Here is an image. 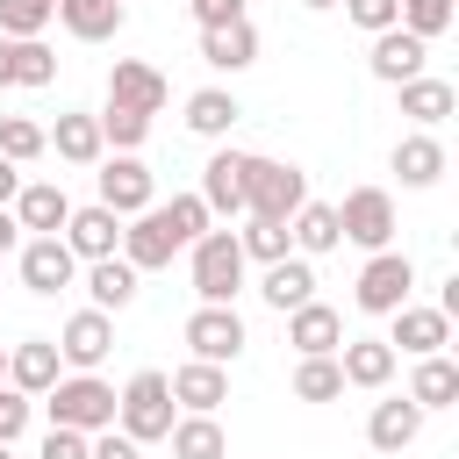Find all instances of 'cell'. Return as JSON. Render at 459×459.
Wrapping results in <instances>:
<instances>
[{"label": "cell", "mask_w": 459, "mask_h": 459, "mask_svg": "<svg viewBox=\"0 0 459 459\" xmlns=\"http://www.w3.org/2000/svg\"><path fill=\"white\" fill-rule=\"evenodd\" d=\"M172 423H179V409H172L165 373H158V366L129 373V387L115 394V430H122L129 445H165V430H172Z\"/></svg>", "instance_id": "cell-1"}, {"label": "cell", "mask_w": 459, "mask_h": 459, "mask_svg": "<svg viewBox=\"0 0 459 459\" xmlns=\"http://www.w3.org/2000/svg\"><path fill=\"white\" fill-rule=\"evenodd\" d=\"M43 409H50L57 430H86V437L115 430V387L100 373H57V387L43 394Z\"/></svg>", "instance_id": "cell-2"}, {"label": "cell", "mask_w": 459, "mask_h": 459, "mask_svg": "<svg viewBox=\"0 0 459 459\" xmlns=\"http://www.w3.org/2000/svg\"><path fill=\"white\" fill-rule=\"evenodd\" d=\"M186 280L201 301H237L244 287V251H237V230H208L186 244Z\"/></svg>", "instance_id": "cell-3"}, {"label": "cell", "mask_w": 459, "mask_h": 459, "mask_svg": "<svg viewBox=\"0 0 459 459\" xmlns=\"http://www.w3.org/2000/svg\"><path fill=\"white\" fill-rule=\"evenodd\" d=\"M337 208V237L359 244V251H394V194L387 186H351Z\"/></svg>", "instance_id": "cell-4"}, {"label": "cell", "mask_w": 459, "mask_h": 459, "mask_svg": "<svg viewBox=\"0 0 459 459\" xmlns=\"http://www.w3.org/2000/svg\"><path fill=\"white\" fill-rule=\"evenodd\" d=\"M308 201V172L301 165H280V158H251V194H244V215L258 222H294V208Z\"/></svg>", "instance_id": "cell-5"}, {"label": "cell", "mask_w": 459, "mask_h": 459, "mask_svg": "<svg viewBox=\"0 0 459 459\" xmlns=\"http://www.w3.org/2000/svg\"><path fill=\"white\" fill-rule=\"evenodd\" d=\"M409 294H416L409 251H366V265H359V280H351V301H359L366 316H394Z\"/></svg>", "instance_id": "cell-6"}, {"label": "cell", "mask_w": 459, "mask_h": 459, "mask_svg": "<svg viewBox=\"0 0 459 459\" xmlns=\"http://www.w3.org/2000/svg\"><path fill=\"white\" fill-rule=\"evenodd\" d=\"M244 344H251V330H244L237 301H201V308L186 316V351H194V359H208V366H237Z\"/></svg>", "instance_id": "cell-7"}, {"label": "cell", "mask_w": 459, "mask_h": 459, "mask_svg": "<svg viewBox=\"0 0 459 459\" xmlns=\"http://www.w3.org/2000/svg\"><path fill=\"white\" fill-rule=\"evenodd\" d=\"M93 179H100V208H115L122 222H129V215H143V208H158V201H151V194H158V186H151V165H143V158H129V151L100 158V172H93Z\"/></svg>", "instance_id": "cell-8"}, {"label": "cell", "mask_w": 459, "mask_h": 459, "mask_svg": "<svg viewBox=\"0 0 459 459\" xmlns=\"http://www.w3.org/2000/svg\"><path fill=\"white\" fill-rule=\"evenodd\" d=\"M50 344H57V359H65L72 373H100V359L115 351V316L79 308V316H65V330H57Z\"/></svg>", "instance_id": "cell-9"}, {"label": "cell", "mask_w": 459, "mask_h": 459, "mask_svg": "<svg viewBox=\"0 0 459 459\" xmlns=\"http://www.w3.org/2000/svg\"><path fill=\"white\" fill-rule=\"evenodd\" d=\"M165 100H172V86H165V72H158V65H143V57H115V65H108V108L158 115Z\"/></svg>", "instance_id": "cell-10"}, {"label": "cell", "mask_w": 459, "mask_h": 459, "mask_svg": "<svg viewBox=\"0 0 459 459\" xmlns=\"http://www.w3.org/2000/svg\"><path fill=\"white\" fill-rule=\"evenodd\" d=\"M201 201H208V215H244V194H251V151H215L208 165H201V186H194Z\"/></svg>", "instance_id": "cell-11"}, {"label": "cell", "mask_w": 459, "mask_h": 459, "mask_svg": "<svg viewBox=\"0 0 459 459\" xmlns=\"http://www.w3.org/2000/svg\"><path fill=\"white\" fill-rule=\"evenodd\" d=\"M57 237H65V251H72L79 265H93V258H115V251H122V215H115V208H100V201H86V208H72V215H65V230H57Z\"/></svg>", "instance_id": "cell-12"}, {"label": "cell", "mask_w": 459, "mask_h": 459, "mask_svg": "<svg viewBox=\"0 0 459 459\" xmlns=\"http://www.w3.org/2000/svg\"><path fill=\"white\" fill-rule=\"evenodd\" d=\"M14 258H22V287H29V294H43V301H50V294H65V287L79 280V258L65 251V237H22V251H14Z\"/></svg>", "instance_id": "cell-13"}, {"label": "cell", "mask_w": 459, "mask_h": 459, "mask_svg": "<svg viewBox=\"0 0 459 459\" xmlns=\"http://www.w3.org/2000/svg\"><path fill=\"white\" fill-rule=\"evenodd\" d=\"M387 323H394V330H387V351H394V359H402V351H409V359H430V351H445V344H452V316H445V308L402 301Z\"/></svg>", "instance_id": "cell-14"}, {"label": "cell", "mask_w": 459, "mask_h": 459, "mask_svg": "<svg viewBox=\"0 0 459 459\" xmlns=\"http://www.w3.org/2000/svg\"><path fill=\"white\" fill-rule=\"evenodd\" d=\"M165 387H172V409H186V416H215V409L230 402V366L186 359V366L165 373Z\"/></svg>", "instance_id": "cell-15"}, {"label": "cell", "mask_w": 459, "mask_h": 459, "mask_svg": "<svg viewBox=\"0 0 459 459\" xmlns=\"http://www.w3.org/2000/svg\"><path fill=\"white\" fill-rule=\"evenodd\" d=\"M57 373H65V359H57L50 337H22V344H7V387H14V394L43 402V394L57 387Z\"/></svg>", "instance_id": "cell-16"}, {"label": "cell", "mask_w": 459, "mask_h": 459, "mask_svg": "<svg viewBox=\"0 0 459 459\" xmlns=\"http://www.w3.org/2000/svg\"><path fill=\"white\" fill-rule=\"evenodd\" d=\"M122 265H136V273H158V265H172L179 258V244H172V230H165V215L158 208H143V215H129L122 222V251H115Z\"/></svg>", "instance_id": "cell-17"}, {"label": "cell", "mask_w": 459, "mask_h": 459, "mask_svg": "<svg viewBox=\"0 0 459 459\" xmlns=\"http://www.w3.org/2000/svg\"><path fill=\"white\" fill-rule=\"evenodd\" d=\"M423 57H430V43H416V36L394 22V29H380V36H373L366 72H373L380 86H402V79H416V72H423Z\"/></svg>", "instance_id": "cell-18"}, {"label": "cell", "mask_w": 459, "mask_h": 459, "mask_svg": "<svg viewBox=\"0 0 459 459\" xmlns=\"http://www.w3.org/2000/svg\"><path fill=\"white\" fill-rule=\"evenodd\" d=\"M65 215H72V194H65L57 179H22V194H14V222H22V237H57Z\"/></svg>", "instance_id": "cell-19"}, {"label": "cell", "mask_w": 459, "mask_h": 459, "mask_svg": "<svg viewBox=\"0 0 459 459\" xmlns=\"http://www.w3.org/2000/svg\"><path fill=\"white\" fill-rule=\"evenodd\" d=\"M287 344H294V359H330V351L344 344V316H337L330 301H301V308L287 316Z\"/></svg>", "instance_id": "cell-20"}, {"label": "cell", "mask_w": 459, "mask_h": 459, "mask_svg": "<svg viewBox=\"0 0 459 459\" xmlns=\"http://www.w3.org/2000/svg\"><path fill=\"white\" fill-rule=\"evenodd\" d=\"M394 351H387V337H344L337 344V373H344V387H366V394H380L387 380H394Z\"/></svg>", "instance_id": "cell-21"}, {"label": "cell", "mask_w": 459, "mask_h": 459, "mask_svg": "<svg viewBox=\"0 0 459 459\" xmlns=\"http://www.w3.org/2000/svg\"><path fill=\"white\" fill-rule=\"evenodd\" d=\"M258 294H265V308H280V316H294L301 301H316V258H273L265 273H258Z\"/></svg>", "instance_id": "cell-22"}, {"label": "cell", "mask_w": 459, "mask_h": 459, "mask_svg": "<svg viewBox=\"0 0 459 459\" xmlns=\"http://www.w3.org/2000/svg\"><path fill=\"white\" fill-rule=\"evenodd\" d=\"M416 437H423V409H416L409 394L373 402V416H366V445H373V452H409Z\"/></svg>", "instance_id": "cell-23"}, {"label": "cell", "mask_w": 459, "mask_h": 459, "mask_svg": "<svg viewBox=\"0 0 459 459\" xmlns=\"http://www.w3.org/2000/svg\"><path fill=\"white\" fill-rule=\"evenodd\" d=\"M201 65H208V72H251V65H258V29H251V14H244V22H222V29H201Z\"/></svg>", "instance_id": "cell-24"}, {"label": "cell", "mask_w": 459, "mask_h": 459, "mask_svg": "<svg viewBox=\"0 0 459 459\" xmlns=\"http://www.w3.org/2000/svg\"><path fill=\"white\" fill-rule=\"evenodd\" d=\"M43 151H57L65 165H100V158H108L100 122H93V115H79V108H65V115H57V129H43Z\"/></svg>", "instance_id": "cell-25"}, {"label": "cell", "mask_w": 459, "mask_h": 459, "mask_svg": "<svg viewBox=\"0 0 459 459\" xmlns=\"http://www.w3.org/2000/svg\"><path fill=\"white\" fill-rule=\"evenodd\" d=\"M50 79H57V50L43 36H29V43L0 36V86H50Z\"/></svg>", "instance_id": "cell-26"}, {"label": "cell", "mask_w": 459, "mask_h": 459, "mask_svg": "<svg viewBox=\"0 0 459 459\" xmlns=\"http://www.w3.org/2000/svg\"><path fill=\"white\" fill-rule=\"evenodd\" d=\"M394 93H402V115H409L416 129H437V122H445L452 108H459V86H452V79H430V72L402 79Z\"/></svg>", "instance_id": "cell-27"}, {"label": "cell", "mask_w": 459, "mask_h": 459, "mask_svg": "<svg viewBox=\"0 0 459 459\" xmlns=\"http://www.w3.org/2000/svg\"><path fill=\"white\" fill-rule=\"evenodd\" d=\"M237 115H244V100H237L230 86H194V93H186V129L208 136V143H222V136L237 129Z\"/></svg>", "instance_id": "cell-28"}, {"label": "cell", "mask_w": 459, "mask_h": 459, "mask_svg": "<svg viewBox=\"0 0 459 459\" xmlns=\"http://www.w3.org/2000/svg\"><path fill=\"white\" fill-rule=\"evenodd\" d=\"M57 22H65L79 43H115L122 22H129V7H122V0H57Z\"/></svg>", "instance_id": "cell-29"}, {"label": "cell", "mask_w": 459, "mask_h": 459, "mask_svg": "<svg viewBox=\"0 0 459 459\" xmlns=\"http://www.w3.org/2000/svg\"><path fill=\"white\" fill-rule=\"evenodd\" d=\"M287 244H294V258H323V251H337V244H344V237H337V208H330V201H301L294 222H287Z\"/></svg>", "instance_id": "cell-30"}, {"label": "cell", "mask_w": 459, "mask_h": 459, "mask_svg": "<svg viewBox=\"0 0 459 459\" xmlns=\"http://www.w3.org/2000/svg\"><path fill=\"white\" fill-rule=\"evenodd\" d=\"M136 280H143L136 265H122V258H93V265H86V294H93L86 308H100V316H122V308L136 301Z\"/></svg>", "instance_id": "cell-31"}, {"label": "cell", "mask_w": 459, "mask_h": 459, "mask_svg": "<svg viewBox=\"0 0 459 459\" xmlns=\"http://www.w3.org/2000/svg\"><path fill=\"white\" fill-rule=\"evenodd\" d=\"M394 172H402V186H437L445 179V143L430 129H409L394 143Z\"/></svg>", "instance_id": "cell-32"}, {"label": "cell", "mask_w": 459, "mask_h": 459, "mask_svg": "<svg viewBox=\"0 0 459 459\" xmlns=\"http://www.w3.org/2000/svg\"><path fill=\"white\" fill-rule=\"evenodd\" d=\"M409 402L430 416V409H452L459 402V366L445 359V351H430V359H416V373H409Z\"/></svg>", "instance_id": "cell-33"}, {"label": "cell", "mask_w": 459, "mask_h": 459, "mask_svg": "<svg viewBox=\"0 0 459 459\" xmlns=\"http://www.w3.org/2000/svg\"><path fill=\"white\" fill-rule=\"evenodd\" d=\"M165 445H172V459H230V437L215 416H179L165 430Z\"/></svg>", "instance_id": "cell-34"}, {"label": "cell", "mask_w": 459, "mask_h": 459, "mask_svg": "<svg viewBox=\"0 0 459 459\" xmlns=\"http://www.w3.org/2000/svg\"><path fill=\"white\" fill-rule=\"evenodd\" d=\"M452 14H459V0H394V22H402L416 43H437V36L452 29Z\"/></svg>", "instance_id": "cell-35"}, {"label": "cell", "mask_w": 459, "mask_h": 459, "mask_svg": "<svg viewBox=\"0 0 459 459\" xmlns=\"http://www.w3.org/2000/svg\"><path fill=\"white\" fill-rule=\"evenodd\" d=\"M158 215H165V230H172V244H179V251H186L194 237H208V230H215V215H208V201H201V194H172Z\"/></svg>", "instance_id": "cell-36"}, {"label": "cell", "mask_w": 459, "mask_h": 459, "mask_svg": "<svg viewBox=\"0 0 459 459\" xmlns=\"http://www.w3.org/2000/svg\"><path fill=\"white\" fill-rule=\"evenodd\" d=\"M337 394H344L337 351L330 359H294V402H337Z\"/></svg>", "instance_id": "cell-37"}, {"label": "cell", "mask_w": 459, "mask_h": 459, "mask_svg": "<svg viewBox=\"0 0 459 459\" xmlns=\"http://www.w3.org/2000/svg\"><path fill=\"white\" fill-rule=\"evenodd\" d=\"M237 251H244V265H273V258H287L294 244H287V222H258V215H251V222L237 230Z\"/></svg>", "instance_id": "cell-38"}, {"label": "cell", "mask_w": 459, "mask_h": 459, "mask_svg": "<svg viewBox=\"0 0 459 459\" xmlns=\"http://www.w3.org/2000/svg\"><path fill=\"white\" fill-rule=\"evenodd\" d=\"M50 22H57V0H0V36H14V43L43 36Z\"/></svg>", "instance_id": "cell-39"}, {"label": "cell", "mask_w": 459, "mask_h": 459, "mask_svg": "<svg viewBox=\"0 0 459 459\" xmlns=\"http://www.w3.org/2000/svg\"><path fill=\"white\" fill-rule=\"evenodd\" d=\"M0 158H7V165H36V158H43V122L0 115Z\"/></svg>", "instance_id": "cell-40"}, {"label": "cell", "mask_w": 459, "mask_h": 459, "mask_svg": "<svg viewBox=\"0 0 459 459\" xmlns=\"http://www.w3.org/2000/svg\"><path fill=\"white\" fill-rule=\"evenodd\" d=\"M93 122H100V143H108V151H129V158H136L143 136H151V115H129V108H108V115H93Z\"/></svg>", "instance_id": "cell-41"}, {"label": "cell", "mask_w": 459, "mask_h": 459, "mask_svg": "<svg viewBox=\"0 0 459 459\" xmlns=\"http://www.w3.org/2000/svg\"><path fill=\"white\" fill-rule=\"evenodd\" d=\"M337 7H344V22H351V29H366V36L394 29V0H337Z\"/></svg>", "instance_id": "cell-42"}, {"label": "cell", "mask_w": 459, "mask_h": 459, "mask_svg": "<svg viewBox=\"0 0 459 459\" xmlns=\"http://www.w3.org/2000/svg\"><path fill=\"white\" fill-rule=\"evenodd\" d=\"M29 416H36V402L14 394V387H0V445H14V437L29 430Z\"/></svg>", "instance_id": "cell-43"}, {"label": "cell", "mask_w": 459, "mask_h": 459, "mask_svg": "<svg viewBox=\"0 0 459 459\" xmlns=\"http://www.w3.org/2000/svg\"><path fill=\"white\" fill-rule=\"evenodd\" d=\"M86 445H93L86 430H57V423H50V437H43L36 459H86Z\"/></svg>", "instance_id": "cell-44"}, {"label": "cell", "mask_w": 459, "mask_h": 459, "mask_svg": "<svg viewBox=\"0 0 459 459\" xmlns=\"http://www.w3.org/2000/svg\"><path fill=\"white\" fill-rule=\"evenodd\" d=\"M201 29H222V22H244V0H186Z\"/></svg>", "instance_id": "cell-45"}, {"label": "cell", "mask_w": 459, "mask_h": 459, "mask_svg": "<svg viewBox=\"0 0 459 459\" xmlns=\"http://www.w3.org/2000/svg\"><path fill=\"white\" fill-rule=\"evenodd\" d=\"M86 459H143V445H129L122 430H100V437L86 445Z\"/></svg>", "instance_id": "cell-46"}, {"label": "cell", "mask_w": 459, "mask_h": 459, "mask_svg": "<svg viewBox=\"0 0 459 459\" xmlns=\"http://www.w3.org/2000/svg\"><path fill=\"white\" fill-rule=\"evenodd\" d=\"M7 251H22V222H14V208H0V258Z\"/></svg>", "instance_id": "cell-47"}, {"label": "cell", "mask_w": 459, "mask_h": 459, "mask_svg": "<svg viewBox=\"0 0 459 459\" xmlns=\"http://www.w3.org/2000/svg\"><path fill=\"white\" fill-rule=\"evenodd\" d=\"M14 194H22V165L0 158V208H14Z\"/></svg>", "instance_id": "cell-48"}, {"label": "cell", "mask_w": 459, "mask_h": 459, "mask_svg": "<svg viewBox=\"0 0 459 459\" xmlns=\"http://www.w3.org/2000/svg\"><path fill=\"white\" fill-rule=\"evenodd\" d=\"M0 387H7V344H0Z\"/></svg>", "instance_id": "cell-49"}, {"label": "cell", "mask_w": 459, "mask_h": 459, "mask_svg": "<svg viewBox=\"0 0 459 459\" xmlns=\"http://www.w3.org/2000/svg\"><path fill=\"white\" fill-rule=\"evenodd\" d=\"M301 7H337V0H301Z\"/></svg>", "instance_id": "cell-50"}, {"label": "cell", "mask_w": 459, "mask_h": 459, "mask_svg": "<svg viewBox=\"0 0 459 459\" xmlns=\"http://www.w3.org/2000/svg\"><path fill=\"white\" fill-rule=\"evenodd\" d=\"M0 459H14V445H0Z\"/></svg>", "instance_id": "cell-51"}]
</instances>
